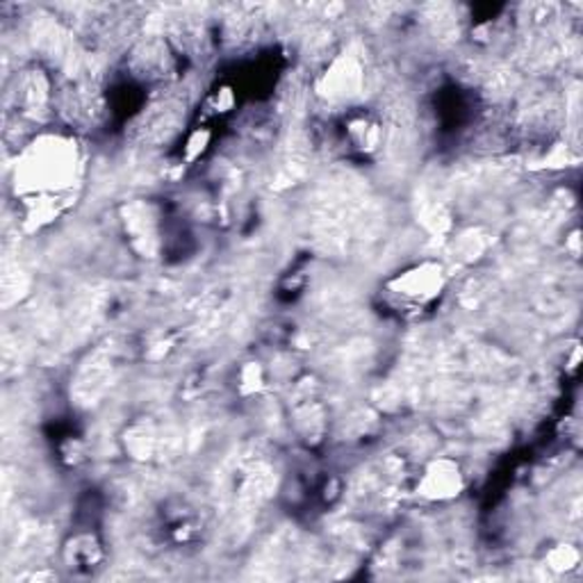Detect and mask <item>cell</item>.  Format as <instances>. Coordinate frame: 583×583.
I'll return each mask as SVG.
<instances>
[{
    "label": "cell",
    "instance_id": "cell-2",
    "mask_svg": "<svg viewBox=\"0 0 583 583\" xmlns=\"http://www.w3.org/2000/svg\"><path fill=\"white\" fill-rule=\"evenodd\" d=\"M442 283H444V277H442L440 264H422V267L411 269V272L406 274H401L392 283V294L403 301H411L415 305H424L440 294Z\"/></svg>",
    "mask_w": 583,
    "mask_h": 583
},
{
    "label": "cell",
    "instance_id": "cell-3",
    "mask_svg": "<svg viewBox=\"0 0 583 583\" xmlns=\"http://www.w3.org/2000/svg\"><path fill=\"white\" fill-rule=\"evenodd\" d=\"M461 490H463V474H461L459 465L452 461H438V463L429 465V470L420 483L422 495L426 500H433V502L454 500L461 495Z\"/></svg>",
    "mask_w": 583,
    "mask_h": 583
},
{
    "label": "cell",
    "instance_id": "cell-1",
    "mask_svg": "<svg viewBox=\"0 0 583 583\" xmlns=\"http://www.w3.org/2000/svg\"><path fill=\"white\" fill-rule=\"evenodd\" d=\"M80 155L71 140L41 138L21 153L17 164V188L28 201H62V192L78 181Z\"/></svg>",
    "mask_w": 583,
    "mask_h": 583
}]
</instances>
